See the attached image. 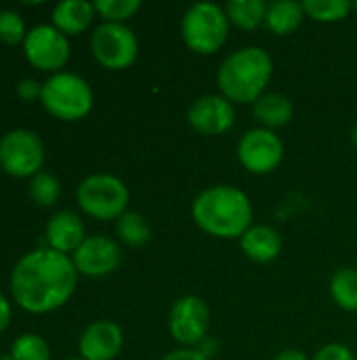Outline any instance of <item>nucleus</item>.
I'll return each mask as SVG.
<instances>
[{
	"label": "nucleus",
	"mask_w": 357,
	"mask_h": 360,
	"mask_svg": "<svg viewBox=\"0 0 357 360\" xmlns=\"http://www.w3.org/2000/svg\"><path fill=\"white\" fill-rule=\"evenodd\" d=\"M274 360H309L305 356V352H301V350H297V348H286V350H282V352H278Z\"/></svg>",
	"instance_id": "2f4dec72"
},
{
	"label": "nucleus",
	"mask_w": 357,
	"mask_h": 360,
	"mask_svg": "<svg viewBox=\"0 0 357 360\" xmlns=\"http://www.w3.org/2000/svg\"><path fill=\"white\" fill-rule=\"evenodd\" d=\"M252 114L263 124V129L274 131V129L286 127L292 120L295 108H292V101L286 95H282V93H265L255 101Z\"/></svg>",
	"instance_id": "a211bd4d"
},
{
	"label": "nucleus",
	"mask_w": 357,
	"mask_h": 360,
	"mask_svg": "<svg viewBox=\"0 0 357 360\" xmlns=\"http://www.w3.org/2000/svg\"><path fill=\"white\" fill-rule=\"evenodd\" d=\"M305 8L303 2L297 0H278L271 2L267 8V17H265V25L278 34V36H286L292 34L295 30H299V25L305 19Z\"/></svg>",
	"instance_id": "6ab92c4d"
},
{
	"label": "nucleus",
	"mask_w": 357,
	"mask_h": 360,
	"mask_svg": "<svg viewBox=\"0 0 357 360\" xmlns=\"http://www.w3.org/2000/svg\"><path fill=\"white\" fill-rule=\"evenodd\" d=\"M284 158L282 139L269 129H250L238 141V160L255 175H267L280 167Z\"/></svg>",
	"instance_id": "9b49d317"
},
{
	"label": "nucleus",
	"mask_w": 357,
	"mask_h": 360,
	"mask_svg": "<svg viewBox=\"0 0 357 360\" xmlns=\"http://www.w3.org/2000/svg\"><path fill=\"white\" fill-rule=\"evenodd\" d=\"M95 15H97V11H95L93 2H86V0H63V2H57L53 6L50 21H53V25L61 34H65L69 38V36L84 34L90 27Z\"/></svg>",
	"instance_id": "f3484780"
},
{
	"label": "nucleus",
	"mask_w": 357,
	"mask_h": 360,
	"mask_svg": "<svg viewBox=\"0 0 357 360\" xmlns=\"http://www.w3.org/2000/svg\"><path fill=\"white\" fill-rule=\"evenodd\" d=\"M78 276L69 255L40 247L13 266L8 276L11 297L29 314H50L72 300Z\"/></svg>",
	"instance_id": "f257e3e1"
},
{
	"label": "nucleus",
	"mask_w": 357,
	"mask_h": 360,
	"mask_svg": "<svg viewBox=\"0 0 357 360\" xmlns=\"http://www.w3.org/2000/svg\"><path fill=\"white\" fill-rule=\"evenodd\" d=\"M269 4L265 0H229L225 4V13L229 23L240 30H255L265 23Z\"/></svg>",
	"instance_id": "aec40b11"
},
{
	"label": "nucleus",
	"mask_w": 357,
	"mask_h": 360,
	"mask_svg": "<svg viewBox=\"0 0 357 360\" xmlns=\"http://www.w3.org/2000/svg\"><path fill=\"white\" fill-rule=\"evenodd\" d=\"M40 103L53 118L76 122L90 114L95 93L82 76L74 72H57L42 82Z\"/></svg>",
	"instance_id": "20e7f679"
},
{
	"label": "nucleus",
	"mask_w": 357,
	"mask_h": 360,
	"mask_svg": "<svg viewBox=\"0 0 357 360\" xmlns=\"http://www.w3.org/2000/svg\"><path fill=\"white\" fill-rule=\"evenodd\" d=\"M187 122L194 131L215 137L227 133L236 122V108L229 99L219 95H202L187 110Z\"/></svg>",
	"instance_id": "ddd939ff"
},
{
	"label": "nucleus",
	"mask_w": 357,
	"mask_h": 360,
	"mask_svg": "<svg viewBox=\"0 0 357 360\" xmlns=\"http://www.w3.org/2000/svg\"><path fill=\"white\" fill-rule=\"evenodd\" d=\"M311 360H356V354L345 344H326L314 354Z\"/></svg>",
	"instance_id": "cd10ccee"
},
{
	"label": "nucleus",
	"mask_w": 357,
	"mask_h": 360,
	"mask_svg": "<svg viewBox=\"0 0 357 360\" xmlns=\"http://www.w3.org/2000/svg\"><path fill=\"white\" fill-rule=\"evenodd\" d=\"M330 297L341 310L357 312V268H341L332 274Z\"/></svg>",
	"instance_id": "412c9836"
},
{
	"label": "nucleus",
	"mask_w": 357,
	"mask_h": 360,
	"mask_svg": "<svg viewBox=\"0 0 357 360\" xmlns=\"http://www.w3.org/2000/svg\"><path fill=\"white\" fill-rule=\"evenodd\" d=\"M90 51L99 65L112 72L126 70L139 55L137 34L126 23H101L90 36Z\"/></svg>",
	"instance_id": "6e6552de"
},
{
	"label": "nucleus",
	"mask_w": 357,
	"mask_h": 360,
	"mask_svg": "<svg viewBox=\"0 0 357 360\" xmlns=\"http://www.w3.org/2000/svg\"><path fill=\"white\" fill-rule=\"evenodd\" d=\"M93 4L105 23H126L141 8L139 0H97Z\"/></svg>",
	"instance_id": "a878e982"
},
{
	"label": "nucleus",
	"mask_w": 357,
	"mask_h": 360,
	"mask_svg": "<svg viewBox=\"0 0 357 360\" xmlns=\"http://www.w3.org/2000/svg\"><path fill=\"white\" fill-rule=\"evenodd\" d=\"M0 360H13V359H11V354H0Z\"/></svg>",
	"instance_id": "72a5a7b5"
},
{
	"label": "nucleus",
	"mask_w": 357,
	"mask_h": 360,
	"mask_svg": "<svg viewBox=\"0 0 357 360\" xmlns=\"http://www.w3.org/2000/svg\"><path fill=\"white\" fill-rule=\"evenodd\" d=\"M11 319H13L11 302H8V297L0 291V333L6 331V327L11 325Z\"/></svg>",
	"instance_id": "7c9ffc66"
},
{
	"label": "nucleus",
	"mask_w": 357,
	"mask_h": 360,
	"mask_svg": "<svg viewBox=\"0 0 357 360\" xmlns=\"http://www.w3.org/2000/svg\"><path fill=\"white\" fill-rule=\"evenodd\" d=\"M353 11H356V15H357V2H356V4H353Z\"/></svg>",
	"instance_id": "f704fd0d"
},
{
	"label": "nucleus",
	"mask_w": 357,
	"mask_h": 360,
	"mask_svg": "<svg viewBox=\"0 0 357 360\" xmlns=\"http://www.w3.org/2000/svg\"><path fill=\"white\" fill-rule=\"evenodd\" d=\"M17 95L25 103L40 101V97H42V82H38L36 78H21L19 84H17Z\"/></svg>",
	"instance_id": "c85d7f7f"
},
{
	"label": "nucleus",
	"mask_w": 357,
	"mask_h": 360,
	"mask_svg": "<svg viewBox=\"0 0 357 360\" xmlns=\"http://www.w3.org/2000/svg\"><path fill=\"white\" fill-rule=\"evenodd\" d=\"M27 25L25 19L21 17V13L13 11V8H2L0 11V42L2 44H23L25 36H27Z\"/></svg>",
	"instance_id": "bb28decb"
},
{
	"label": "nucleus",
	"mask_w": 357,
	"mask_h": 360,
	"mask_svg": "<svg viewBox=\"0 0 357 360\" xmlns=\"http://www.w3.org/2000/svg\"><path fill=\"white\" fill-rule=\"evenodd\" d=\"M210 310L206 302L198 295L179 297L168 312L170 338L183 348H196L208 335Z\"/></svg>",
	"instance_id": "9d476101"
},
{
	"label": "nucleus",
	"mask_w": 357,
	"mask_h": 360,
	"mask_svg": "<svg viewBox=\"0 0 357 360\" xmlns=\"http://www.w3.org/2000/svg\"><path fill=\"white\" fill-rule=\"evenodd\" d=\"M181 36L196 55H215L227 42L229 17L225 6L215 2L191 4L181 19Z\"/></svg>",
	"instance_id": "39448f33"
},
{
	"label": "nucleus",
	"mask_w": 357,
	"mask_h": 360,
	"mask_svg": "<svg viewBox=\"0 0 357 360\" xmlns=\"http://www.w3.org/2000/svg\"><path fill=\"white\" fill-rule=\"evenodd\" d=\"M303 8L305 15L314 21L335 23L345 19L353 11V4L349 0H305Z\"/></svg>",
	"instance_id": "5701e85b"
},
{
	"label": "nucleus",
	"mask_w": 357,
	"mask_h": 360,
	"mask_svg": "<svg viewBox=\"0 0 357 360\" xmlns=\"http://www.w3.org/2000/svg\"><path fill=\"white\" fill-rule=\"evenodd\" d=\"M44 238L48 249L72 257L86 238L84 221L74 211H57L44 228Z\"/></svg>",
	"instance_id": "2eb2a0df"
},
{
	"label": "nucleus",
	"mask_w": 357,
	"mask_h": 360,
	"mask_svg": "<svg viewBox=\"0 0 357 360\" xmlns=\"http://www.w3.org/2000/svg\"><path fill=\"white\" fill-rule=\"evenodd\" d=\"M351 139H353V143L357 146V120L356 124H353V131H351Z\"/></svg>",
	"instance_id": "473e14b6"
},
{
	"label": "nucleus",
	"mask_w": 357,
	"mask_h": 360,
	"mask_svg": "<svg viewBox=\"0 0 357 360\" xmlns=\"http://www.w3.org/2000/svg\"><path fill=\"white\" fill-rule=\"evenodd\" d=\"M124 344V333L120 325L114 321H95L90 323L80 340H78V354L84 360H114Z\"/></svg>",
	"instance_id": "4468645a"
},
{
	"label": "nucleus",
	"mask_w": 357,
	"mask_h": 360,
	"mask_svg": "<svg viewBox=\"0 0 357 360\" xmlns=\"http://www.w3.org/2000/svg\"><path fill=\"white\" fill-rule=\"evenodd\" d=\"M67 360H84V359H80V356H78V359H67Z\"/></svg>",
	"instance_id": "c9c22d12"
},
{
	"label": "nucleus",
	"mask_w": 357,
	"mask_h": 360,
	"mask_svg": "<svg viewBox=\"0 0 357 360\" xmlns=\"http://www.w3.org/2000/svg\"><path fill=\"white\" fill-rule=\"evenodd\" d=\"M21 46H23V57L27 59V63L48 74L63 72L61 68L67 63L69 53H72L69 38L61 34L53 23L34 25L27 32Z\"/></svg>",
	"instance_id": "1a4fd4ad"
},
{
	"label": "nucleus",
	"mask_w": 357,
	"mask_h": 360,
	"mask_svg": "<svg viewBox=\"0 0 357 360\" xmlns=\"http://www.w3.org/2000/svg\"><path fill=\"white\" fill-rule=\"evenodd\" d=\"M116 234L118 238L128 245V247H143L151 238V228L147 219L141 213L126 211L118 221H116Z\"/></svg>",
	"instance_id": "4be33fe9"
},
{
	"label": "nucleus",
	"mask_w": 357,
	"mask_h": 360,
	"mask_svg": "<svg viewBox=\"0 0 357 360\" xmlns=\"http://www.w3.org/2000/svg\"><path fill=\"white\" fill-rule=\"evenodd\" d=\"M274 76V59L261 46H244L231 53L217 72V84L231 103H255Z\"/></svg>",
	"instance_id": "7ed1b4c3"
},
{
	"label": "nucleus",
	"mask_w": 357,
	"mask_h": 360,
	"mask_svg": "<svg viewBox=\"0 0 357 360\" xmlns=\"http://www.w3.org/2000/svg\"><path fill=\"white\" fill-rule=\"evenodd\" d=\"M27 192H29V198L38 205V207H53L59 196H61V184L59 179L48 173V171H40L38 175H34L29 179V186H27Z\"/></svg>",
	"instance_id": "b1692460"
},
{
	"label": "nucleus",
	"mask_w": 357,
	"mask_h": 360,
	"mask_svg": "<svg viewBox=\"0 0 357 360\" xmlns=\"http://www.w3.org/2000/svg\"><path fill=\"white\" fill-rule=\"evenodd\" d=\"M13 360H50V346L38 333H23L11 344Z\"/></svg>",
	"instance_id": "393cba45"
},
{
	"label": "nucleus",
	"mask_w": 357,
	"mask_h": 360,
	"mask_svg": "<svg viewBox=\"0 0 357 360\" xmlns=\"http://www.w3.org/2000/svg\"><path fill=\"white\" fill-rule=\"evenodd\" d=\"M72 262L78 274L88 278H101L118 270L122 262V253L114 238L103 234H93L86 236L84 243L76 249Z\"/></svg>",
	"instance_id": "f8f14e48"
},
{
	"label": "nucleus",
	"mask_w": 357,
	"mask_h": 360,
	"mask_svg": "<svg viewBox=\"0 0 357 360\" xmlns=\"http://www.w3.org/2000/svg\"><path fill=\"white\" fill-rule=\"evenodd\" d=\"M46 160L42 137L32 129H13L0 137V169L15 179H32Z\"/></svg>",
	"instance_id": "0eeeda50"
},
{
	"label": "nucleus",
	"mask_w": 357,
	"mask_h": 360,
	"mask_svg": "<svg viewBox=\"0 0 357 360\" xmlns=\"http://www.w3.org/2000/svg\"><path fill=\"white\" fill-rule=\"evenodd\" d=\"M76 200L88 217L99 221H118L126 213L130 194L120 177L109 173H93L78 184Z\"/></svg>",
	"instance_id": "423d86ee"
},
{
	"label": "nucleus",
	"mask_w": 357,
	"mask_h": 360,
	"mask_svg": "<svg viewBox=\"0 0 357 360\" xmlns=\"http://www.w3.org/2000/svg\"><path fill=\"white\" fill-rule=\"evenodd\" d=\"M160 360H210V359H208V354H204L202 350H196V348H179V350L168 352L166 356H162Z\"/></svg>",
	"instance_id": "c756f323"
},
{
	"label": "nucleus",
	"mask_w": 357,
	"mask_h": 360,
	"mask_svg": "<svg viewBox=\"0 0 357 360\" xmlns=\"http://www.w3.org/2000/svg\"><path fill=\"white\" fill-rule=\"evenodd\" d=\"M191 217L202 232L234 240L252 226V202L236 186H210L196 196Z\"/></svg>",
	"instance_id": "f03ea898"
},
{
	"label": "nucleus",
	"mask_w": 357,
	"mask_h": 360,
	"mask_svg": "<svg viewBox=\"0 0 357 360\" xmlns=\"http://www.w3.org/2000/svg\"><path fill=\"white\" fill-rule=\"evenodd\" d=\"M240 247L248 259L257 264H269L282 253V236L271 226L255 224L242 234Z\"/></svg>",
	"instance_id": "dca6fc26"
}]
</instances>
